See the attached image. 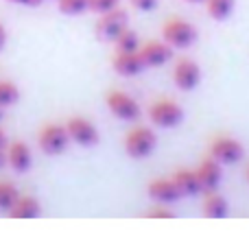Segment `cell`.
<instances>
[{
	"label": "cell",
	"instance_id": "obj_1",
	"mask_svg": "<svg viewBox=\"0 0 249 249\" xmlns=\"http://www.w3.org/2000/svg\"><path fill=\"white\" fill-rule=\"evenodd\" d=\"M123 144H124V153H127L129 158H133V160L149 158L155 151V146H158V133L151 127L138 124V127H131L127 131Z\"/></svg>",
	"mask_w": 249,
	"mask_h": 249
},
{
	"label": "cell",
	"instance_id": "obj_2",
	"mask_svg": "<svg viewBox=\"0 0 249 249\" xmlns=\"http://www.w3.org/2000/svg\"><path fill=\"white\" fill-rule=\"evenodd\" d=\"M162 39L173 48H190L197 39V29L184 18H168L162 24Z\"/></svg>",
	"mask_w": 249,
	"mask_h": 249
},
{
	"label": "cell",
	"instance_id": "obj_3",
	"mask_svg": "<svg viewBox=\"0 0 249 249\" xmlns=\"http://www.w3.org/2000/svg\"><path fill=\"white\" fill-rule=\"evenodd\" d=\"M149 121L160 129H173L181 123L184 118V109L177 101L173 99H155L149 105Z\"/></svg>",
	"mask_w": 249,
	"mask_h": 249
},
{
	"label": "cell",
	"instance_id": "obj_4",
	"mask_svg": "<svg viewBox=\"0 0 249 249\" xmlns=\"http://www.w3.org/2000/svg\"><path fill=\"white\" fill-rule=\"evenodd\" d=\"M105 105L107 109L118 118V121H127V123H133L142 116V107L131 94L123 90H112L107 92L105 96Z\"/></svg>",
	"mask_w": 249,
	"mask_h": 249
},
{
	"label": "cell",
	"instance_id": "obj_5",
	"mask_svg": "<svg viewBox=\"0 0 249 249\" xmlns=\"http://www.w3.org/2000/svg\"><path fill=\"white\" fill-rule=\"evenodd\" d=\"M68 142H70L68 131H66V124L61 123L44 124L37 133V144L46 155H61L68 149Z\"/></svg>",
	"mask_w": 249,
	"mask_h": 249
},
{
	"label": "cell",
	"instance_id": "obj_6",
	"mask_svg": "<svg viewBox=\"0 0 249 249\" xmlns=\"http://www.w3.org/2000/svg\"><path fill=\"white\" fill-rule=\"evenodd\" d=\"M243 142L236 140L234 136H216L212 138L210 149H208V155L214 158L216 162L223 166V164H236L243 160Z\"/></svg>",
	"mask_w": 249,
	"mask_h": 249
},
{
	"label": "cell",
	"instance_id": "obj_7",
	"mask_svg": "<svg viewBox=\"0 0 249 249\" xmlns=\"http://www.w3.org/2000/svg\"><path fill=\"white\" fill-rule=\"evenodd\" d=\"M127 24H129L127 11L116 7L107 13H101L99 22H96V35H99L101 39H105V42H114V39L127 29Z\"/></svg>",
	"mask_w": 249,
	"mask_h": 249
},
{
	"label": "cell",
	"instance_id": "obj_8",
	"mask_svg": "<svg viewBox=\"0 0 249 249\" xmlns=\"http://www.w3.org/2000/svg\"><path fill=\"white\" fill-rule=\"evenodd\" d=\"M66 124V131H68V138L70 142L79 146H94L99 142V129L92 121L83 116H70L68 121L64 123Z\"/></svg>",
	"mask_w": 249,
	"mask_h": 249
},
{
	"label": "cell",
	"instance_id": "obj_9",
	"mask_svg": "<svg viewBox=\"0 0 249 249\" xmlns=\"http://www.w3.org/2000/svg\"><path fill=\"white\" fill-rule=\"evenodd\" d=\"M173 83L179 88L181 92H190L201 83V68L197 61L193 59H177L173 66Z\"/></svg>",
	"mask_w": 249,
	"mask_h": 249
},
{
	"label": "cell",
	"instance_id": "obj_10",
	"mask_svg": "<svg viewBox=\"0 0 249 249\" xmlns=\"http://www.w3.org/2000/svg\"><path fill=\"white\" fill-rule=\"evenodd\" d=\"M138 53L142 57L144 68H160L173 59V46H168L164 39H149V42L140 44Z\"/></svg>",
	"mask_w": 249,
	"mask_h": 249
},
{
	"label": "cell",
	"instance_id": "obj_11",
	"mask_svg": "<svg viewBox=\"0 0 249 249\" xmlns=\"http://www.w3.org/2000/svg\"><path fill=\"white\" fill-rule=\"evenodd\" d=\"M146 195L153 203H166L173 206L177 199H181V193L177 188V184L173 181V177H155L146 186Z\"/></svg>",
	"mask_w": 249,
	"mask_h": 249
},
{
	"label": "cell",
	"instance_id": "obj_12",
	"mask_svg": "<svg viewBox=\"0 0 249 249\" xmlns=\"http://www.w3.org/2000/svg\"><path fill=\"white\" fill-rule=\"evenodd\" d=\"M195 173H197V179L201 184L203 193H212V190H219L221 186V177H223V171H221V164L216 162L214 158H203L201 162L195 166Z\"/></svg>",
	"mask_w": 249,
	"mask_h": 249
},
{
	"label": "cell",
	"instance_id": "obj_13",
	"mask_svg": "<svg viewBox=\"0 0 249 249\" xmlns=\"http://www.w3.org/2000/svg\"><path fill=\"white\" fill-rule=\"evenodd\" d=\"M4 158H7V164L16 173H26L31 168V164H33V155H31L29 144L20 140L4 146Z\"/></svg>",
	"mask_w": 249,
	"mask_h": 249
},
{
	"label": "cell",
	"instance_id": "obj_14",
	"mask_svg": "<svg viewBox=\"0 0 249 249\" xmlns=\"http://www.w3.org/2000/svg\"><path fill=\"white\" fill-rule=\"evenodd\" d=\"M112 68L116 70V74L121 77H136L144 70L140 53H114L112 57Z\"/></svg>",
	"mask_w": 249,
	"mask_h": 249
},
{
	"label": "cell",
	"instance_id": "obj_15",
	"mask_svg": "<svg viewBox=\"0 0 249 249\" xmlns=\"http://www.w3.org/2000/svg\"><path fill=\"white\" fill-rule=\"evenodd\" d=\"M171 177H173V181L177 184V188H179L181 197H197V195L203 193L195 168H179V171H175Z\"/></svg>",
	"mask_w": 249,
	"mask_h": 249
},
{
	"label": "cell",
	"instance_id": "obj_16",
	"mask_svg": "<svg viewBox=\"0 0 249 249\" xmlns=\"http://www.w3.org/2000/svg\"><path fill=\"white\" fill-rule=\"evenodd\" d=\"M39 212H42V206H39V201L35 197H31V195H20L18 197V201L11 206V210L7 212L11 219H35V216H39Z\"/></svg>",
	"mask_w": 249,
	"mask_h": 249
},
{
	"label": "cell",
	"instance_id": "obj_17",
	"mask_svg": "<svg viewBox=\"0 0 249 249\" xmlns=\"http://www.w3.org/2000/svg\"><path fill=\"white\" fill-rule=\"evenodd\" d=\"M201 212L206 219H225L230 212V206L225 201L223 195H219L216 190L212 193H206L203 197V203H201Z\"/></svg>",
	"mask_w": 249,
	"mask_h": 249
},
{
	"label": "cell",
	"instance_id": "obj_18",
	"mask_svg": "<svg viewBox=\"0 0 249 249\" xmlns=\"http://www.w3.org/2000/svg\"><path fill=\"white\" fill-rule=\"evenodd\" d=\"M203 4H206L208 16H210L212 20L221 22V20H228V18L232 16L236 0H206Z\"/></svg>",
	"mask_w": 249,
	"mask_h": 249
},
{
	"label": "cell",
	"instance_id": "obj_19",
	"mask_svg": "<svg viewBox=\"0 0 249 249\" xmlns=\"http://www.w3.org/2000/svg\"><path fill=\"white\" fill-rule=\"evenodd\" d=\"M112 44H114V51L116 53H136L142 42H140V37H138L136 31H131L127 26V29H124Z\"/></svg>",
	"mask_w": 249,
	"mask_h": 249
},
{
	"label": "cell",
	"instance_id": "obj_20",
	"mask_svg": "<svg viewBox=\"0 0 249 249\" xmlns=\"http://www.w3.org/2000/svg\"><path fill=\"white\" fill-rule=\"evenodd\" d=\"M18 99H20V88H18L13 81L0 79V109L16 105Z\"/></svg>",
	"mask_w": 249,
	"mask_h": 249
},
{
	"label": "cell",
	"instance_id": "obj_21",
	"mask_svg": "<svg viewBox=\"0 0 249 249\" xmlns=\"http://www.w3.org/2000/svg\"><path fill=\"white\" fill-rule=\"evenodd\" d=\"M18 197H20V190L11 181H0V212L7 214L13 203L18 201Z\"/></svg>",
	"mask_w": 249,
	"mask_h": 249
},
{
	"label": "cell",
	"instance_id": "obj_22",
	"mask_svg": "<svg viewBox=\"0 0 249 249\" xmlns=\"http://www.w3.org/2000/svg\"><path fill=\"white\" fill-rule=\"evenodd\" d=\"M57 7L64 16H81L90 9V0H57Z\"/></svg>",
	"mask_w": 249,
	"mask_h": 249
},
{
	"label": "cell",
	"instance_id": "obj_23",
	"mask_svg": "<svg viewBox=\"0 0 249 249\" xmlns=\"http://www.w3.org/2000/svg\"><path fill=\"white\" fill-rule=\"evenodd\" d=\"M146 219H173L175 216V212L171 210V206H166V203H153V208H149V210L144 212Z\"/></svg>",
	"mask_w": 249,
	"mask_h": 249
},
{
	"label": "cell",
	"instance_id": "obj_24",
	"mask_svg": "<svg viewBox=\"0 0 249 249\" xmlns=\"http://www.w3.org/2000/svg\"><path fill=\"white\" fill-rule=\"evenodd\" d=\"M118 4H121V0H90V11L101 16V13H107L112 9H116Z\"/></svg>",
	"mask_w": 249,
	"mask_h": 249
},
{
	"label": "cell",
	"instance_id": "obj_25",
	"mask_svg": "<svg viewBox=\"0 0 249 249\" xmlns=\"http://www.w3.org/2000/svg\"><path fill=\"white\" fill-rule=\"evenodd\" d=\"M131 4L140 11H153L158 7V0H131Z\"/></svg>",
	"mask_w": 249,
	"mask_h": 249
},
{
	"label": "cell",
	"instance_id": "obj_26",
	"mask_svg": "<svg viewBox=\"0 0 249 249\" xmlns=\"http://www.w3.org/2000/svg\"><path fill=\"white\" fill-rule=\"evenodd\" d=\"M11 4H20V7H39L44 0H7Z\"/></svg>",
	"mask_w": 249,
	"mask_h": 249
},
{
	"label": "cell",
	"instance_id": "obj_27",
	"mask_svg": "<svg viewBox=\"0 0 249 249\" xmlns=\"http://www.w3.org/2000/svg\"><path fill=\"white\" fill-rule=\"evenodd\" d=\"M4 42H7V31H4V26L0 24V51H2Z\"/></svg>",
	"mask_w": 249,
	"mask_h": 249
},
{
	"label": "cell",
	"instance_id": "obj_28",
	"mask_svg": "<svg viewBox=\"0 0 249 249\" xmlns=\"http://www.w3.org/2000/svg\"><path fill=\"white\" fill-rule=\"evenodd\" d=\"M4 146H7V138H4V131L0 127V149H4Z\"/></svg>",
	"mask_w": 249,
	"mask_h": 249
},
{
	"label": "cell",
	"instance_id": "obj_29",
	"mask_svg": "<svg viewBox=\"0 0 249 249\" xmlns=\"http://www.w3.org/2000/svg\"><path fill=\"white\" fill-rule=\"evenodd\" d=\"M4 162H7V158H4V149H0V166H2Z\"/></svg>",
	"mask_w": 249,
	"mask_h": 249
},
{
	"label": "cell",
	"instance_id": "obj_30",
	"mask_svg": "<svg viewBox=\"0 0 249 249\" xmlns=\"http://www.w3.org/2000/svg\"><path fill=\"white\" fill-rule=\"evenodd\" d=\"M186 2H193V4H201V2H206V0H186Z\"/></svg>",
	"mask_w": 249,
	"mask_h": 249
},
{
	"label": "cell",
	"instance_id": "obj_31",
	"mask_svg": "<svg viewBox=\"0 0 249 249\" xmlns=\"http://www.w3.org/2000/svg\"><path fill=\"white\" fill-rule=\"evenodd\" d=\"M245 177H247V184H249V164H247V171H245Z\"/></svg>",
	"mask_w": 249,
	"mask_h": 249
},
{
	"label": "cell",
	"instance_id": "obj_32",
	"mask_svg": "<svg viewBox=\"0 0 249 249\" xmlns=\"http://www.w3.org/2000/svg\"><path fill=\"white\" fill-rule=\"evenodd\" d=\"M0 123H2V109H0Z\"/></svg>",
	"mask_w": 249,
	"mask_h": 249
}]
</instances>
